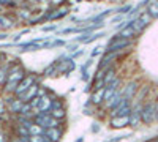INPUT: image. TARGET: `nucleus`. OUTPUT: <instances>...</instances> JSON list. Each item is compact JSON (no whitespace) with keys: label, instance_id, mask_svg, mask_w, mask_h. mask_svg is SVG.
Returning a JSON list of instances; mask_svg holds the SVG:
<instances>
[{"label":"nucleus","instance_id":"9","mask_svg":"<svg viewBox=\"0 0 158 142\" xmlns=\"http://www.w3.org/2000/svg\"><path fill=\"white\" fill-rule=\"evenodd\" d=\"M104 93H106V87L98 88V90H97V93L92 96V101H94V103H100L101 99H104Z\"/></svg>","mask_w":158,"mask_h":142},{"label":"nucleus","instance_id":"15","mask_svg":"<svg viewBox=\"0 0 158 142\" xmlns=\"http://www.w3.org/2000/svg\"><path fill=\"white\" fill-rule=\"evenodd\" d=\"M5 112V103L2 101V99H0V115H2Z\"/></svg>","mask_w":158,"mask_h":142},{"label":"nucleus","instance_id":"6","mask_svg":"<svg viewBox=\"0 0 158 142\" xmlns=\"http://www.w3.org/2000/svg\"><path fill=\"white\" fill-rule=\"evenodd\" d=\"M155 115H156V112H155L153 106H147V108H144V111H142V120L146 123H150L155 119Z\"/></svg>","mask_w":158,"mask_h":142},{"label":"nucleus","instance_id":"13","mask_svg":"<svg viewBox=\"0 0 158 142\" xmlns=\"http://www.w3.org/2000/svg\"><path fill=\"white\" fill-rule=\"evenodd\" d=\"M51 115H52L54 119L59 120V119H63V117H65V111H63L62 108H60V109H54V111L51 112Z\"/></svg>","mask_w":158,"mask_h":142},{"label":"nucleus","instance_id":"12","mask_svg":"<svg viewBox=\"0 0 158 142\" xmlns=\"http://www.w3.org/2000/svg\"><path fill=\"white\" fill-rule=\"evenodd\" d=\"M8 74H10V71H8L6 67H2V68H0V85H2L3 82L6 84V81H8Z\"/></svg>","mask_w":158,"mask_h":142},{"label":"nucleus","instance_id":"3","mask_svg":"<svg viewBox=\"0 0 158 142\" xmlns=\"http://www.w3.org/2000/svg\"><path fill=\"white\" fill-rule=\"evenodd\" d=\"M32 84H33V76H25L24 79L21 81V84L18 85V90H16V95H19V98L27 92V90L32 87Z\"/></svg>","mask_w":158,"mask_h":142},{"label":"nucleus","instance_id":"5","mask_svg":"<svg viewBox=\"0 0 158 142\" xmlns=\"http://www.w3.org/2000/svg\"><path fill=\"white\" fill-rule=\"evenodd\" d=\"M22 106H24V101L21 98H13L8 101V111L10 112H21Z\"/></svg>","mask_w":158,"mask_h":142},{"label":"nucleus","instance_id":"4","mask_svg":"<svg viewBox=\"0 0 158 142\" xmlns=\"http://www.w3.org/2000/svg\"><path fill=\"white\" fill-rule=\"evenodd\" d=\"M38 92H40V87H38V85H32V87L27 90V92H25V93L21 96V99H22L24 103H29L32 98L35 99V98L38 96Z\"/></svg>","mask_w":158,"mask_h":142},{"label":"nucleus","instance_id":"8","mask_svg":"<svg viewBox=\"0 0 158 142\" xmlns=\"http://www.w3.org/2000/svg\"><path fill=\"white\" fill-rule=\"evenodd\" d=\"M128 40H115V41H112L109 46H108V51L109 52H112V51H118V49H122V47H125V46H128Z\"/></svg>","mask_w":158,"mask_h":142},{"label":"nucleus","instance_id":"2","mask_svg":"<svg viewBox=\"0 0 158 142\" xmlns=\"http://www.w3.org/2000/svg\"><path fill=\"white\" fill-rule=\"evenodd\" d=\"M35 123L40 125L41 128H44V130H48V128H57L60 125V122L57 119H54L52 115H48L44 112L35 115Z\"/></svg>","mask_w":158,"mask_h":142},{"label":"nucleus","instance_id":"19","mask_svg":"<svg viewBox=\"0 0 158 142\" xmlns=\"http://www.w3.org/2000/svg\"><path fill=\"white\" fill-rule=\"evenodd\" d=\"M156 2H158V0H156Z\"/></svg>","mask_w":158,"mask_h":142},{"label":"nucleus","instance_id":"7","mask_svg":"<svg viewBox=\"0 0 158 142\" xmlns=\"http://www.w3.org/2000/svg\"><path fill=\"white\" fill-rule=\"evenodd\" d=\"M44 136H48L52 142H57L60 139V136H62V131L57 130V128H48V130L44 131Z\"/></svg>","mask_w":158,"mask_h":142},{"label":"nucleus","instance_id":"16","mask_svg":"<svg viewBox=\"0 0 158 142\" xmlns=\"http://www.w3.org/2000/svg\"><path fill=\"white\" fill-rule=\"evenodd\" d=\"M0 142H6V139H5V134L0 131Z\"/></svg>","mask_w":158,"mask_h":142},{"label":"nucleus","instance_id":"11","mask_svg":"<svg viewBox=\"0 0 158 142\" xmlns=\"http://www.w3.org/2000/svg\"><path fill=\"white\" fill-rule=\"evenodd\" d=\"M130 122V115H123L122 119H112V125L114 126H125V123Z\"/></svg>","mask_w":158,"mask_h":142},{"label":"nucleus","instance_id":"10","mask_svg":"<svg viewBox=\"0 0 158 142\" xmlns=\"http://www.w3.org/2000/svg\"><path fill=\"white\" fill-rule=\"evenodd\" d=\"M136 88H138V87H136V84H130L128 87H125V88H123V93H125V96H123V98H125V99H128L131 95H135Z\"/></svg>","mask_w":158,"mask_h":142},{"label":"nucleus","instance_id":"18","mask_svg":"<svg viewBox=\"0 0 158 142\" xmlns=\"http://www.w3.org/2000/svg\"><path fill=\"white\" fill-rule=\"evenodd\" d=\"M15 142H19V140H15Z\"/></svg>","mask_w":158,"mask_h":142},{"label":"nucleus","instance_id":"20","mask_svg":"<svg viewBox=\"0 0 158 142\" xmlns=\"http://www.w3.org/2000/svg\"><path fill=\"white\" fill-rule=\"evenodd\" d=\"M156 142H158V140H156Z\"/></svg>","mask_w":158,"mask_h":142},{"label":"nucleus","instance_id":"14","mask_svg":"<svg viewBox=\"0 0 158 142\" xmlns=\"http://www.w3.org/2000/svg\"><path fill=\"white\" fill-rule=\"evenodd\" d=\"M149 14H150L152 18H156V16H158V2H155L153 5L149 6Z\"/></svg>","mask_w":158,"mask_h":142},{"label":"nucleus","instance_id":"17","mask_svg":"<svg viewBox=\"0 0 158 142\" xmlns=\"http://www.w3.org/2000/svg\"><path fill=\"white\" fill-rule=\"evenodd\" d=\"M150 142H156V140H150Z\"/></svg>","mask_w":158,"mask_h":142},{"label":"nucleus","instance_id":"1","mask_svg":"<svg viewBox=\"0 0 158 142\" xmlns=\"http://www.w3.org/2000/svg\"><path fill=\"white\" fill-rule=\"evenodd\" d=\"M24 79V71L21 67H15L10 74H8V81L5 84V90L8 93H16V90H18V85L21 84V81Z\"/></svg>","mask_w":158,"mask_h":142}]
</instances>
